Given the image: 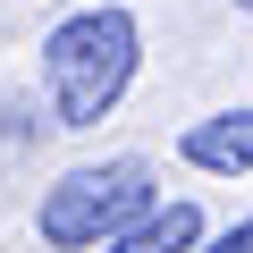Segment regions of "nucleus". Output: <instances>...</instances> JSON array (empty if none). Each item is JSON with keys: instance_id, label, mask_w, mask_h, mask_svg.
Segmentation results:
<instances>
[{"instance_id": "obj_1", "label": "nucleus", "mask_w": 253, "mask_h": 253, "mask_svg": "<svg viewBox=\"0 0 253 253\" xmlns=\"http://www.w3.org/2000/svg\"><path fill=\"white\" fill-rule=\"evenodd\" d=\"M135 76V17L126 9H76L68 26H51L42 42V84H51V110L59 126H101L110 101Z\"/></svg>"}, {"instance_id": "obj_2", "label": "nucleus", "mask_w": 253, "mask_h": 253, "mask_svg": "<svg viewBox=\"0 0 253 253\" xmlns=\"http://www.w3.org/2000/svg\"><path fill=\"white\" fill-rule=\"evenodd\" d=\"M135 211H152V169L144 161L76 169L42 203V236L51 245H101V236H126V228H135Z\"/></svg>"}, {"instance_id": "obj_3", "label": "nucleus", "mask_w": 253, "mask_h": 253, "mask_svg": "<svg viewBox=\"0 0 253 253\" xmlns=\"http://www.w3.org/2000/svg\"><path fill=\"white\" fill-rule=\"evenodd\" d=\"M186 161H203V169H253V110L203 118L194 135H186Z\"/></svg>"}, {"instance_id": "obj_4", "label": "nucleus", "mask_w": 253, "mask_h": 253, "mask_svg": "<svg viewBox=\"0 0 253 253\" xmlns=\"http://www.w3.org/2000/svg\"><path fill=\"white\" fill-rule=\"evenodd\" d=\"M194 236H203L194 203H169V211H144L126 236H110V253H194Z\"/></svg>"}, {"instance_id": "obj_5", "label": "nucleus", "mask_w": 253, "mask_h": 253, "mask_svg": "<svg viewBox=\"0 0 253 253\" xmlns=\"http://www.w3.org/2000/svg\"><path fill=\"white\" fill-rule=\"evenodd\" d=\"M219 253H253V219H245V228H228V236H219Z\"/></svg>"}, {"instance_id": "obj_6", "label": "nucleus", "mask_w": 253, "mask_h": 253, "mask_svg": "<svg viewBox=\"0 0 253 253\" xmlns=\"http://www.w3.org/2000/svg\"><path fill=\"white\" fill-rule=\"evenodd\" d=\"M245 9H253V0H245Z\"/></svg>"}]
</instances>
